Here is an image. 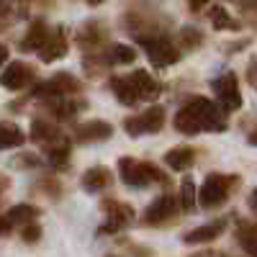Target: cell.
Listing matches in <instances>:
<instances>
[{"mask_svg": "<svg viewBox=\"0 0 257 257\" xmlns=\"http://www.w3.org/2000/svg\"><path fill=\"white\" fill-rule=\"evenodd\" d=\"M249 142H252V144H257V132H254V134H249Z\"/></svg>", "mask_w": 257, "mask_h": 257, "instance_id": "d590c367", "label": "cell"}, {"mask_svg": "<svg viewBox=\"0 0 257 257\" xmlns=\"http://www.w3.org/2000/svg\"><path fill=\"white\" fill-rule=\"evenodd\" d=\"M224 229H226V221H224V219H216V221H211V224H203V226H198V229L188 231L185 237H183V242H185V244H206V242L216 239Z\"/></svg>", "mask_w": 257, "mask_h": 257, "instance_id": "5bb4252c", "label": "cell"}, {"mask_svg": "<svg viewBox=\"0 0 257 257\" xmlns=\"http://www.w3.org/2000/svg\"><path fill=\"white\" fill-rule=\"evenodd\" d=\"M103 211L108 213V224L100 226V234H105V231L113 234V231L123 229L128 221L134 219V208L128 203H121V201H103Z\"/></svg>", "mask_w": 257, "mask_h": 257, "instance_id": "9c48e42d", "label": "cell"}, {"mask_svg": "<svg viewBox=\"0 0 257 257\" xmlns=\"http://www.w3.org/2000/svg\"><path fill=\"white\" fill-rule=\"evenodd\" d=\"M213 90H216V98L221 103V108L229 111H237L242 105V93H239V82L234 72H224L221 77L213 80Z\"/></svg>", "mask_w": 257, "mask_h": 257, "instance_id": "52a82bcc", "label": "cell"}, {"mask_svg": "<svg viewBox=\"0 0 257 257\" xmlns=\"http://www.w3.org/2000/svg\"><path fill=\"white\" fill-rule=\"evenodd\" d=\"M111 90L118 98V103H123V105H134L139 100L132 77H111Z\"/></svg>", "mask_w": 257, "mask_h": 257, "instance_id": "ffe728a7", "label": "cell"}, {"mask_svg": "<svg viewBox=\"0 0 257 257\" xmlns=\"http://www.w3.org/2000/svg\"><path fill=\"white\" fill-rule=\"evenodd\" d=\"M64 54H67V36H64L62 29H54L52 36H49V41H47V47L39 52V57H41V62L49 64V62L62 59Z\"/></svg>", "mask_w": 257, "mask_h": 257, "instance_id": "2e32d148", "label": "cell"}, {"mask_svg": "<svg viewBox=\"0 0 257 257\" xmlns=\"http://www.w3.org/2000/svg\"><path fill=\"white\" fill-rule=\"evenodd\" d=\"M36 216H39V208H36V206L18 203V206H13V208L6 213V224H8V226H16V224L29 226V224L36 221Z\"/></svg>", "mask_w": 257, "mask_h": 257, "instance_id": "44dd1931", "label": "cell"}, {"mask_svg": "<svg viewBox=\"0 0 257 257\" xmlns=\"http://www.w3.org/2000/svg\"><path fill=\"white\" fill-rule=\"evenodd\" d=\"M6 62H8V47H6V44H0V67H3Z\"/></svg>", "mask_w": 257, "mask_h": 257, "instance_id": "1f68e13d", "label": "cell"}, {"mask_svg": "<svg viewBox=\"0 0 257 257\" xmlns=\"http://www.w3.org/2000/svg\"><path fill=\"white\" fill-rule=\"evenodd\" d=\"M47 157H49V165H54V167H64V165L70 162V147H67V142H59V144L49 147Z\"/></svg>", "mask_w": 257, "mask_h": 257, "instance_id": "d4e9b609", "label": "cell"}, {"mask_svg": "<svg viewBox=\"0 0 257 257\" xmlns=\"http://www.w3.org/2000/svg\"><path fill=\"white\" fill-rule=\"evenodd\" d=\"M178 213V201L170 196V193H162L157 196L152 203H149L147 213H144V224H152V226H160L165 221H170Z\"/></svg>", "mask_w": 257, "mask_h": 257, "instance_id": "ba28073f", "label": "cell"}, {"mask_svg": "<svg viewBox=\"0 0 257 257\" xmlns=\"http://www.w3.org/2000/svg\"><path fill=\"white\" fill-rule=\"evenodd\" d=\"M11 8H13V0H0V26H6L8 21L13 18L11 16Z\"/></svg>", "mask_w": 257, "mask_h": 257, "instance_id": "f546056e", "label": "cell"}, {"mask_svg": "<svg viewBox=\"0 0 257 257\" xmlns=\"http://www.w3.org/2000/svg\"><path fill=\"white\" fill-rule=\"evenodd\" d=\"M85 3H90V6H100L103 0H85Z\"/></svg>", "mask_w": 257, "mask_h": 257, "instance_id": "e575fe53", "label": "cell"}, {"mask_svg": "<svg viewBox=\"0 0 257 257\" xmlns=\"http://www.w3.org/2000/svg\"><path fill=\"white\" fill-rule=\"evenodd\" d=\"M188 3H190V11H201L208 0H188Z\"/></svg>", "mask_w": 257, "mask_h": 257, "instance_id": "4dcf8cb0", "label": "cell"}, {"mask_svg": "<svg viewBox=\"0 0 257 257\" xmlns=\"http://www.w3.org/2000/svg\"><path fill=\"white\" fill-rule=\"evenodd\" d=\"M111 183H113V175H111V170L108 167H90L88 173L82 175V180H80V185L88 190V193H100V190H105V188H111Z\"/></svg>", "mask_w": 257, "mask_h": 257, "instance_id": "9a60e30c", "label": "cell"}, {"mask_svg": "<svg viewBox=\"0 0 257 257\" xmlns=\"http://www.w3.org/2000/svg\"><path fill=\"white\" fill-rule=\"evenodd\" d=\"M193 162H196V149H193V147H173V149L165 155V165L173 167V170H178V173L188 170Z\"/></svg>", "mask_w": 257, "mask_h": 257, "instance_id": "e0dca14e", "label": "cell"}, {"mask_svg": "<svg viewBox=\"0 0 257 257\" xmlns=\"http://www.w3.org/2000/svg\"><path fill=\"white\" fill-rule=\"evenodd\" d=\"M165 126V108L162 105H152L137 116H128L123 121V128L128 137H142V134H157Z\"/></svg>", "mask_w": 257, "mask_h": 257, "instance_id": "277c9868", "label": "cell"}, {"mask_svg": "<svg viewBox=\"0 0 257 257\" xmlns=\"http://www.w3.org/2000/svg\"><path fill=\"white\" fill-rule=\"evenodd\" d=\"M6 229H11V226H8V224H6V219H0V234H3V231H6Z\"/></svg>", "mask_w": 257, "mask_h": 257, "instance_id": "836d02e7", "label": "cell"}, {"mask_svg": "<svg viewBox=\"0 0 257 257\" xmlns=\"http://www.w3.org/2000/svg\"><path fill=\"white\" fill-rule=\"evenodd\" d=\"M237 183L231 175H221V173H213L203 180L201 190H198V203L203 208H219L231 193V185Z\"/></svg>", "mask_w": 257, "mask_h": 257, "instance_id": "3957f363", "label": "cell"}, {"mask_svg": "<svg viewBox=\"0 0 257 257\" xmlns=\"http://www.w3.org/2000/svg\"><path fill=\"white\" fill-rule=\"evenodd\" d=\"M139 44L144 47L149 62H152L155 67H167V64H175L180 59V52L173 47V41L167 36H152V39L139 36Z\"/></svg>", "mask_w": 257, "mask_h": 257, "instance_id": "5b68a950", "label": "cell"}, {"mask_svg": "<svg viewBox=\"0 0 257 257\" xmlns=\"http://www.w3.org/2000/svg\"><path fill=\"white\" fill-rule=\"evenodd\" d=\"M219 257H229V254H219Z\"/></svg>", "mask_w": 257, "mask_h": 257, "instance_id": "8d00e7d4", "label": "cell"}, {"mask_svg": "<svg viewBox=\"0 0 257 257\" xmlns=\"http://www.w3.org/2000/svg\"><path fill=\"white\" fill-rule=\"evenodd\" d=\"M113 137V126L108 121H88V123H80L75 128V139L82 144H93V142H105Z\"/></svg>", "mask_w": 257, "mask_h": 257, "instance_id": "8fae6325", "label": "cell"}, {"mask_svg": "<svg viewBox=\"0 0 257 257\" xmlns=\"http://www.w3.org/2000/svg\"><path fill=\"white\" fill-rule=\"evenodd\" d=\"M196 196H198V188L193 183V178H185L183 185H180V206L183 211H190L193 203H196Z\"/></svg>", "mask_w": 257, "mask_h": 257, "instance_id": "484cf974", "label": "cell"}, {"mask_svg": "<svg viewBox=\"0 0 257 257\" xmlns=\"http://www.w3.org/2000/svg\"><path fill=\"white\" fill-rule=\"evenodd\" d=\"M49 36H52V29L47 26V21L36 18L34 24L29 26V31H26L24 41H21V49H24V52H41V49L47 47Z\"/></svg>", "mask_w": 257, "mask_h": 257, "instance_id": "7c38bea8", "label": "cell"}, {"mask_svg": "<svg viewBox=\"0 0 257 257\" xmlns=\"http://www.w3.org/2000/svg\"><path fill=\"white\" fill-rule=\"evenodd\" d=\"M249 208H252V213H257V188L252 190V196H249Z\"/></svg>", "mask_w": 257, "mask_h": 257, "instance_id": "d6a6232c", "label": "cell"}, {"mask_svg": "<svg viewBox=\"0 0 257 257\" xmlns=\"http://www.w3.org/2000/svg\"><path fill=\"white\" fill-rule=\"evenodd\" d=\"M118 175H121L123 185H128V188H147L149 183H165L167 180L152 162H137L132 157L118 160Z\"/></svg>", "mask_w": 257, "mask_h": 257, "instance_id": "7a4b0ae2", "label": "cell"}, {"mask_svg": "<svg viewBox=\"0 0 257 257\" xmlns=\"http://www.w3.org/2000/svg\"><path fill=\"white\" fill-rule=\"evenodd\" d=\"M208 18H211V24H213V29H216V31H234V29H237V21H234L229 16V11L221 8V6H213L211 13H208Z\"/></svg>", "mask_w": 257, "mask_h": 257, "instance_id": "603a6c76", "label": "cell"}, {"mask_svg": "<svg viewBox=\"0 0 257 257\" xmlns=\"http://www.w3.org/2000/svg\"><path fill=\"white\" fill-rule=\"evenodd\" d=\"M77 108H80V105H75V103H70V100H64V98L52 100V111H54L57 118H72V116L77 113Z\"/></svg>", "mask_w": 257, "mask_h": 257, "instance_id": "83f0119b", "label": "cell"}, {"mask_svg": "<svg viewBox=\"0 0 257 257\" xmlns=\"http://www.w3.org/2000/svg\"><path fill=\"white\" fill-rule=\"evenodd\" d=\"M31 80H34V67H29L26 62H11L0 75V85L8 90H24Z\"/></svg>", "mask_w": 257, "mask_h": 257, "instance_id": "30bf717a", "label": "cell"}, {"mask_svg": "<svg viewBox=\"0 0 257 257\" xmlns=\"http://www.w3.org/2000/svg\"><path fill=\"white\" fill-rule=\"evenodd\" d=\"M105 59L113 62V64H132V62L137 59V52H134L132 47H126V44H111Z\"/></svg>", "mask_w": 257, "mask_h": 257, "instance_id": "cb8c5ba5", "label": "cell"}, {"mask_svg": "<svg viewBox=\"0 0 257 257\" xmlns=\"http://www.w3.org/2000/svg\"><path fill=\"white\" fill-rule=\"evenodd\" d=\"M80 90V80L72 77L70 72H59L54 75L52 80L41 82L39 88L34 90L39 98H49V100H59V98H67V95H75Z\"/></svg>", "mask_w": 257, "mask_h": 257, "instance_id": "8992f818", "label": "cell"}, {"mask_svg": "<svg viewBox=\"0 0 257 257\" xmlns=\"http://www.w3.org/2000/svg\"><path fill=\"white\" fill-rule=\"evenodd\" d=\"M175 128L185 137H196L203 132H224L226 121L224 113L208 98H193L175 113Z\"/></svg>", "mask_w": 257, "mask_h": 257, "instance_id": "6da1fadb", "label": "cell"}, {"mask_svg": "<svg viewBox=\"0 0 257 257\" xmlns=\"http://www.w3.org/2000/svg\"><path fill=\"white\" fill-rule=\"evenodd\" d=\"M237 239L242 244V249L249 254V257H257V224H239L237 229Z\"/></svg>", "mask_w": 257, "mask_h": 257, "instance_id": "7402d4cb", "label": "cell"}, {"mask_svg": "<svg viewBox=\"0 0 257 257\" xmlns=\"http://www.w3.org/2000/svg\"><path fill=\"white\" fill-rule=\"evenodd\" d=\"M41 239V229L36 226V224H29V226H24V242H39Z\"/></svg>", "mask_w": 257, "mask_h": 257, "instance_id": "f1b7e54d", "label": "cell"}, {"mask_svg": "<svg viewBox=\"0 0 257 257\" xmlns=\"http://www.w3.org/2000/svg\"><path fill=\"white\" fill-rule=\"evenodd\" d=\"M26 144V134L24 128L11 123V121H0V149H13Z\"/></svg>", "mask_w": 257, "mask_h": 257, "instance_id": "d6986e66", "label": "cell"}, {"mask_svg": "<svg viewBox=\"0 0 257 257\" xmlns=\"http://www.w3.org/2000/svg\"><path fill=\"white\" fill-rule=\"evenodd\" d=\"M132 82H134V88H137V95H139V100H155L160 93H162V88H160V82L149 75L147 70H134L132 75Z\"/></svg>", "mask_w": 257, "mask_h": 257, "instance_id": "4fadbf2b", "label": "cell"}, {"mask_svg": "<svg viewBox=\"0 0 257 257\" xmlns=\"http://www.w3.org/2000/svg\"><path fill=\"white\" fill-rule=\"evenodd\" d=\"M31 139L39 142V144H49V147H54L57 142H64L62 134H59V128L52 126L49 121H41V118H36L31 123Z\"/></svg>", "mask_w": 257, "mask_h": 257, "instance_id": "ac0fdd59", "label": "cell"}, {"mask_svg": "<svg viewBox=\"0 0 257 257\" xmlns=\"http://www.w3.org/2000/svg\"><path fill=\"white\" fill-rule=\"evenodd\" d=\"M180 44H183L185 49H198V47L203 44V34H201L198 29L185 26V29H180Z\"/></svg>", "mask_w": 257, "mask_h": 257, "instance_id": "4316f807", "label": "cell"}]
</instances>
